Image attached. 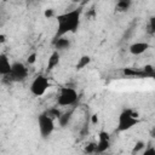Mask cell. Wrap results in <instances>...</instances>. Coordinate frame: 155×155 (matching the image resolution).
Segmentation results:
<instances>
[{
	"label": "cell",
	"instance_id": "6da1fadb",
	"mask_svg": "<svg viewBox=\"0 0 155 155\" xmlns=\"http://www.w3.org/2000/svg\"><path fill=\"white\" fill-rule=\"evenodd\" d=\"M82 8L76 7L69 11H65L64 13L58 15L57 18V30L54 34V39L65 36L69 33H75L80 27V19H81Z\"/></svg>",
	"mask_w": 155,
	"mask_h": 155
},
{
	"label": "cell",
	"instance_id": "4fadbf2b",
	"mask_svg": "<svg viewBox=\"0 0 155 155\" xmlns=\"http://www.w3.org/2000/svg\"><path fill=\"white\" fill-rule=\"evenodd\" d=\"M132 6V1L131 0H119L115 5L116 11L119 12H126L130 10V7Z\"/></svg>",
	"mask_w": 155,
	"mask_h": 155
},
{
	"label": "cell",
	"instance_id": "cb8c5ba5",
	"mask_svg": "<svg viewBox=\"0 0 155 155\" xmlns=\"http://www.w3.org/2000/svg\"><path fill=\"white\" fill-rule=\"evenodd\" d=\"M150 136H151L153 138H155V127L151 128V131H150Z\"/></svg>",
	"mask_w": 155,
	"mask_h": 155
},
{
	"label": "cell",
	"instance_id": "ac0fdd59",
	"mask_svg": "<svg viewBox=\"0 0 155 155\" xmlns=\"http://www.w3.org/2000/svg\"><path fill=\"white\" fill-rule=\"evenodd\" d=\"M96 148H97V143L91 142V143H88V144L85 147L84 151H85L86 154H94V153H96Z\"/></svg>",
	"mask_w": 155,
	"mask_h": 155
},
{
	"label": "cell",
	"instance_id": "277c9868",
	"mask_svg": "<svg viewBox=\"0 0 155 155\" xmlns=\"http://www.w3.org/2000/svg\"><path fill=\"white\" fill-rule=\"evenodd\" d=\"M38 127L42 138H48L54 131V120L51 119L45 111L38 116Z\"/></svg>",
	"mask_w": 155,
	"mask_h": 155
},
{
	"label": "cell",
	"instance_id": "8fae6325",
	"mask_svg": "<svg viewBox=\"0 0 155 155\" xmlns=\"http://www.w3.org/2000/svg\"><path fill=\"white\" fill-rule=\"evenodd\" d=\"M59 61H61V54L58 51H53L51 53V56L48 57V61H47V70H52L54 69L58 64H59Z\"/></svg>",
	"mask_w": 155,
	"mask_h": 155
},
{
	"label": "cell",
	"instance_id": "44dd1931",
	"mask_svg": "<svg viewBox=\"0 0 155 155\" xmlns=\"http://www.w3.org/2000/svg\"><path fill=\"white\" fill-rule=\"evenodd\" d=\"M142 155H155V148L154 147H148L143 153Z\"/></svg>",
	"mask_w": 155,
	"mask_h": 155
},
{
	"label": "cell",
	"instance_id": "2e32d148",
	"mask_svg": "<svg viewBox=\"0 0 155 155\" xmlns=\"http://www.w3.org/2000/svg\"><path fill=\"white\" fill-rule=\"evenodd\" d=\"M147 31L151 35L155 34V16H151L149 18V22H148V25H147Z\"/></svg>",
	"mask_w": 155,
	"mask_h": 155
},
{
	"label": "cell",
	"instance_id": "5b68a950",
	"mask_svg": "<svg viewBox=\"0 0 155 155\" xmlns=\"http://www.w3.org/2000/svg\"><path fill=\"white\" fill-rule=\"evenodd\" d=\"M50 87V81L45 75H38L34 78V80L30 84V92L35 97H41L45 94L47 88Z\"/></svg>",
	"mask_w": 155,
	"mask_h": 155
},
{
	"label": "cell",
	"instance_id": "5bb4252c",
	"mask_svg": "<svg viewBox=\"0 0 155 155\" xmlns=\"http://www.w3.org/2000/svg\"><path fill=\"white\" fill-rule=\"evenodd\" d=\"M90 63H91V57L87 56V54H84V56H81V57L79 58V61H78V63H76V65H75V69H76V70H81V69H84L85 67H87Z\"/></svg>",
	"mask_w": 155,
	"mask_h": 155
},
{
	"label": "cell",
	"instance_id": "8992f818",
	"mask_svg": "<svg viewBox=\"0 0 155 155\" xmlns=\"http://www.w3.org/2000/svg\"><path fill=\"white\" fill-rule=\"evenodd\" d=\"M5 78H10V81H24L28 78V68L22 62H13L10 75Z\"/></svg>",
	"mask_w": 155,
	"mask_h": 155
},
{
	"label": "cell",
	"instance_id": "3957f363",
	"mask_svg": "<svg viewBox=\"0 0 155 155\" xmlns=\"http://www.w3.org/2000/svg\"><path fill=\"white\" fill-rule=\"evenodd\" d=\"M79 94L75 88L69 86H63L59 88L57 94V104L61 107H71L78 102Z\"/></svg>",
	"mask_w": 155,
	"mask_h": 155
},
{
	"label": "cell",
	"instance_id": "30bf717a",
	"mask_svg": "<svg viewBox=\"0 0 155 155\" xmlns=\"http://www.w3.org/2000/svg\"><path fill=\"white\" fill-rule=\"evenodd\" d=\"M53 46L56 48V51H64V50H68L70 47V40L67 39L65 36H62V38H57V39H53Z\"/></svg>",
	"mask_w": 155,
	"mask_h": 155
},
{
	"label": "cell",
	"instance_id": "9a60e30c",
	"mask_svg": "<svg viewBox=\"0 0 155 155\" xmlns=\"http://www.w3.org/2000/svg\"><path fill=\"white\" fill-rule=\"evenodd\" d=\"M45 113H46L51 119H53V120H56V119L58 120V119H59V116L62 115V111H61L58 108H54V107H53V108H48Z\"/></svg>",
	"mask_w": 155,
	"mask_h": 155
},
{
	"label": "cell",
	"instance_id": "d6986e66",
	"mask_svg": "<svg viewBox=\"0 0 155 155\" xmlns=\"http://www.w3.org/2000/svg\"><path fill=\"white\" fill-rule=\"evenodd\" d=\"M44 16L46 17V18H52V17H54L56 15H54V10L53 8H46L45 10V12H44ZM57 17V16H56Z\"/></svg>",
	"mask_w": 155,
	"mask_h": 155
},
{
	"label": "cell",
	"instance_id": "ba28073f",
	"mask_svg": "<svg viewBox=\"0 0 155 155\" xmlns=\"http://www.w3.org/2000/svg\"><path fill=\"white\" fill-rule=\"evenodd\" d=\"M11 68H12V63H10L8 57L5 53L0 54V74L1 76H8L11 73Z\"/></svg>",
	"mask_w": 155,
	"mask_h": 155
},
{
	"label": "cell",
	"instance_id": "7a4b0ae2",
	"mask_svg": "<svg viewBox=\"0 0 155 155\" xmlns=\"http://www.w3.org/2000/svg\"><path fill=\"white\" fill-rule=\"evenodd\" d=\"M139 124L138 120V113L134 111L133 109H124L119 117H117V126H116V131L117 132H126L128 130H131L132 127H134L136 125Z\"/></svg>",
	"mask_w": 155,
	"mask_h": 155
},
{
	"label": "cell",
	"instance_id": "e0dca14e",
	"mask_svg": "<svg viewBox=\"0 0 155 155\" xmlns=\"http://www.w3.org/2000/svg\"><path fill=\"white\" fill-rule=\"evenodd\" d=\"M144 148H145V143H144L143 140H138V142L134 144L133 149H132V155H134V154H137V153L142 151Z\"/></svg>",
	"mask_w": 155,
	"mask_h": 155
},
{
	"label": "cell",
	"instance_id": "7402d4cb",
	"mask_svg": "<svg viewBox=\"0 0 155 155\" xmlns=\"http://www.w3.org/2000/svg\"><path fill=\"white\" fill-rule=\"evenodd\" d=\"M91 122H92L93 125H96V124H98V116H97L96 114H93V115L91 116Z\"/></svg>",
	"mask_w": 155,
	"mask_h": 155
},
{
	"label": "cell",
	"instance_id": "9c48e42d",
	"mask_svg": "<svg viewBox=\"0 0 155 155\" xmlns=\"http://www.w3.org/2000/svg\"><path fill=\"white\" fill-rule=\"evenodd\" d=\"M148 48H149V44H148V42H144V41L133 42V44H131L130 47H128L130 52H131L133 56H139V54L144 53Z\"/></svg>",
	"mask_w": 155,
	"mask_h": 155
},
{
	"label": "cell",
	"instance_id": "d4e9b609",
	"mask_svg": "<svg viewBox=\"0 0 155 155\" xmlns=\"http://www.w3.org/2000/svg\"><path fill=\"white\" fill-rule=\"evenodd\" d=\"M153 79H154V80H155V75H154V76H153Z\"/></svg>",
	"mask_w": 155,
	"mask_h": 155
},
{
	"label": "cell",
	"instance_id": "ffe728a7",
	"mask_svg": "<svg viewBox=\"0 0 155 155\" xmlns=\"http://www.w3.org/2000/svg\"><path fill=\"white\" fill-rule=\"evenodd\" d=\"M35 61H36V53L33 52V53H30V54L28 56V58H27V63H28V64H34Z\"/></svg>",
	"mask_w": 155,
	"mask_h": 155
},
{
	"label": "cell",
	"instance_id": "603a6c76",
	"mask_svg": "<svg viewBox=\"0 0 155 155\" xmlns=\"http://www.w3.org/2000/svg\"><path fill=\"white\" fill-rule=\"evenodd\" d=\"M5 40H6V36H5L4 34H0V42H1V44H4V42H5Z\"/></svg>",
	"mask_w": 155,
	"mask_h": 155
},
{
	"label": "cell",
	"instance_id": "52a82bcc",
	"mask_svg": "<svg viewBox=\"0 0 155 155\" xmlns=\"http://www.w3.org/2000/svg\"><path fill=\"white\" fill-rule=\"evenodd\" d=\"M110 147V136L108 132L105 131H101L98 133V142H97V148H96V153L102 154L104 151H107Z\"/></svg>",
	"mask_w": 155,
	"mask_h": 155
},
{
	"label": "cell",
	"instance_id": "7c38bea8",
	"mask_svg": "<svg viewBox=\"0 0 155 155\" xmlns=\"http://www.w3.org/2000/svg\"><path fill=\"white\" fill-rule=\"evenodd\" d=\"M71 116H73V110H68V111H65V113H62V115H61L59 119H58L59 126H61V127H67V126L70 124Z\"/></svg>",
	"mask_w": 155,
	"mask_h": 155
}]
</instances>
